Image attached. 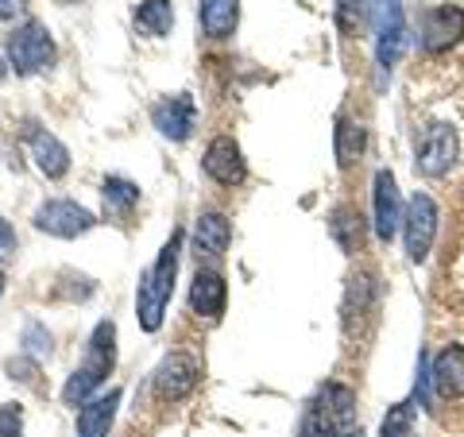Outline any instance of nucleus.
Masks as SVG:
<instances>
[{
  "label": "nucleus",
  "mask_w": 464,
  "mask_h": 437,
  "mask_svg": "<svg viewBox=\"0 0 464 437\" xmlns=\"http://www.w3.org/2000/svg\"><path fill=\"white\" fill-rule=\"evenodd\" d=\"M54 63V39L47 32V24L39 20H24L16 32L8 35V66L16 70L20 78L39 74Z\"/></svg>",
  "instance_id": "4"
},
{
  "label": "nucleus",
  "mask_w": 464,
  "mask_h": 437,
  "mask_svg": "<svg viewBox=\"0 0 464 437\" xmlns=\"http://www.w3.org/2000/svg\"><path fill=\"white\" fill-rule=\"evenodd\" d=\"M372 206H375V237L380 240H395V232L402 228V198H399V182L391 170H375V190H372Z\"/></svg>",
  "instance_id": "11"
},
{
  "label": "nucleus",
  "mask_w": 464,
  "mask_h": 437,
  "mask_svg": "<svg viewBox=\"0 0 464 437\" xmlns=\"http://www.w3.org/2000/svg\"><path fill=\"white\" fill-rule=\"evenodd\" d=\"M232 240V225L225 213H201L194 221V256L198 259H221Z\"/></svg>",
  "instance_id": "16"
},
{
  "label": "nucleus",
  "mask_w": 464,
  "mask_h": 437,
  "mask_svg": "<svg viewBox=\"0 0 464 437\" xmlns=\"http://www.w3.org/2000/svg\"><path fill=\"white\" fill-rule=\"evenodd\" d=\"M24 5H27V0H0V20H12Z\"/></svg>",
  "instance_id": "29"
},
{
  "label": "nucleus",
  "mask_w": 464,
  "mask_h": 437,
  "mask_svg": "<svg viewBox=\"0 0 464 437\" xmlns=\"http://www.w3.org/2000/svg\"><path fill=\"white\" fill-rule=\"evenodd\" d=\"M464 35V12L457 5H438L426 8L422 27H418V47L426 54H441L449 47H457Z\"/></svg>",
  "instance_id": "8"
},
{
  "label": "nucleus",
  "mask_w": 464,
  "mask_h": 437,
  "mask_svg": "<svg viewBox=\"0 0 464 437\" xmlns=\"http://www.w3.org/2000/svg\"><path fill=\"white\" fill-rule=\"evenodd\" d=\"M198 20H201V32L209 39H228L237 32V20H240V0H201Z\"/></svg>",
  "instance_id": "19"
},
{
  "label": "nucleus",
  "mask_w": 464,
  "mask_h": 437,
  "mask_svg": "<svg viewBox=\"0 0 464 437\" xmlns=\"http://www.w3.org/2000/svg\"><path fill=\"white\" fill-rule=\"evenodd\" d=\"M112 364H116V325L112 322H97L90 345H85V360L78 364L74 375H70L66 387H63V403L66 406L90 403L93 391L109 380Z\"/></svg>",
  "instance_id": "3"
},
{
  "label": "nucleus",
  "mask_w": 464,
  "mask_h": 437,
  "mask_svg": "<svg viewBox=\"0 0 464 437\" xmlns=\"http://www.w3.org/2000/svg\"><path fill=\"white\" fill-rule=\"evenodd\" d=\"M151 124L159 128V136H167L174 143L190 140L194 124H198V105L190 93H174V97H163L151 105Z\"/></svg>",
  "instance_id": "10"
},
{
  "label": "nucleus",
  "mask_w": 464,
  "mask_h": 437,
  "mask_svg": "<svg viewBox=\"0 0 464 437\" xmlns=\"http://www.w3.org/2000/svg\"><path fill=\"white\" fill-rule=\"evenodd\" d=\"M298 437H364L356 422V391L344 384H325L306 403Z\"/></svg>",
  "instance_id": "1"
},
{
  "label": "nucleus",
  "mask_w": 464,
  "mask_h": 437,
  "mask_svg": "<svg viewBox=\"0 0 464 437\" xmlns=\"http://www.w3.org/2000/svg\"><path fill=\"white\" fill-rule=\"evenodd\" d=\"M97 225V217L78 206V201H66V198H54V201H43L35 209V228L47 232V237H58V240H74V237H85Z\"/></svg>",
  "instance_id": "6"
},
{
  "label": "nucleus",
  "mask_w": 464,
  "mask_h": 437,
  "mask_svg": "<svg viewBox=\"0 0 464 437\" xmlns=\"http://www.w3.org/2000/svg\"><path fill=\"white\" fill-rule=\"evenodd\" d=\"M132 24H136L140 35L163 39V35H170V27H174V5L170 0H140L136 12H132Z\"/></svg>",
  "instance_id": "20"
},
{
  "label": "nucleus",
  "mask_w": 464,
  "mask_h": 437,
  "mask_svg": "<svg viewBox=\"0 0 464 437\" xmlns=\"http://www.w3.org/2000/svg\"><path fill=\"white\" fill-rule=\"evenodd\" d=\"M116 406H121V391H109V395H97L90 403H82L78 411V437H109Z\"/></svg>",
  "instance_id": "18"
},
{
  "label": "nucleus",
  "mask_w": 464,
  "mask_h": 437,
  "mask_svg": "<svg viewBox=\"0 0 464 437\" xmlns=\"http://www.w3.org/2000/svg\"><path fill=\"white\" fill-rule=\"evenodd\" d=\"M179 252H182V232H170V240L163 244L159 259L140 275L136 317L148 333H155L163 325V314H167V302H170V290H174V275H179Z\"/></svg>",
  "instance_id": "2"
},
{
  "label": "nucleus",
  "mask_w": 464,
  "mask_h": 437,
  "mask_svg": "<svg viewBox=\"0 0 464 437\" xmlns=\"http://www.w3.org/2000/svg\"><path fill=\"white\" fill-rule=\"evenodd\" d=\"M0 295H5V271H0Z\"/></svg>",
  "instance_id": "31"
},
{
  "label": "nucleus",
  "mask_w": 464,
  "mask_h": 437,
  "mask_svg": "<svg viewBox=\"0 0 464 437\" xmlns=\"http://www.w3.org/2000/svg\"><path fill=\"white\" fill-rule=\"evenodd\" d=\"M12 256H16V232H12V225L0 217V264L12 259Z\"/></svg>",
  "instance_id": "28"
},
{
  "label": "nucleus",
  "mask_w": 464,
  "mask_h": 437,
  "mask_svg": "<svg viewBox=\"0 0 464 437\" xmlns=\"http://www.w3.org/2000/svg\"><path fill=\"white\" fill-rule=\"evenodd\" d=\"M438 201H433L430 194H414L411 206H406L402 213V237H406V256L414 259V264H422V259L430 256L433 248V237H438Z\"/></svg>",
  "instance_id": "5"
},
{
  "label": "nucleus",
  "mask_w": 464,
  "mask_h": 437,
  "mask_svg": "<svg viewBox=\"0 0 464 437\" xmlns=\"http://www.w3.org/2000/svg\"><path fill=\"white\" fill-rule=\"evenodd\" d=\"M457 159V132L449 124H426L422 132L414 136V167L426 174V179H438L453 167Z\"/></svg>",
  "instance_id": "7"
},
{
  "label": "nucleus",
  "mask_w": 464,
  "mask_h": 437,
  "mask_svg": "<svg viewBox=\"0 0 464 437\" xmlns=\"http://www.w3.org/2000/svg\"><path fill=\"white\" fill-rule=\"evenodd\" d=\"M198 375H201V364L190 353H170L155 368V395L163 403H179L198 387Z\"/></svg>",
  "instance_id": "9"
},
{
  "label": "nucleus",
  "mask_w": 464,
  "mask_h": 437,
  "mask_svg": "<svg viewBox=\"0 0 464 437\" xmlns=\"http://www.w3.org/2000/svg\"><path fill=\"white\" fill-rule=\"evenodd\" d=\"M225 306H228V286L225 279L217 271H201L194 275V283H190V310L198 317H209V322H217V317L225 314Z\"/></svg>",
  "instance_id": "15"
},
{
  "label": "nucleus",
  "mask_w": 464,
  "mask_h": 437,
  "mask_svg": "<svg viewBox=\"0 0 464 437\" xmlns=\"http://www.w3.org/2000/svg\"><path fill=\"white\" fill-rule=\"evenodd\" d=\"M8 70H12V66H8V58L0 54V82H5V74H8Z\"/></svg>",
  "instance_id": "30"
},
{
  "label": "nucleus",
  "mask_w": 464,
  "mask_h": 437,
  "mask_svg": "<svg viewBox=\"0 0 464 437\" xmlns=\"http://www.w3.org/2000/svg\"><path fill=\"white\" fill-rule=\"evenodd\" d=\"M368 24V0H337V27L344 35H356Z\"/></svg>",
  "instance_id": "24"
},
{
  "label": "nucleus",
  "mask_w": 464,
  "mask_h": 437,
  "mask_svg": "<svg viewBox=\"0 0 464 437\" xmlns=\"http://www.w3.org/2000/svg\"><path fill=\"white\" fill-rule=\"evenodd\" d=\"M360 155H364V128H360L356 121H348V116H341V124H337V163L353 167Z\"/></svg>",
  "instance_id": "23"
},
{
  "label": "nucleus",
  "mask_w": 464,
  "mask_h": 437,
  "mask_svg": "<svg viewBox=\"0 0 464 437\" xmlns=\"http://www.w3.org/2000/svg\"><path fill=\"white\" fill-rule=\"evenodd\" d=\"M430 384L441 399H460L464 395V345H449L433 356Z\"/></svg>",
  "instance_id": "14"
},
{
  "label": "nucleus",
  "mask_w": 464,
  "mask_h": 437,
  "mask_svg": "<svg viewBox=\"0 0 464 437\" xmlns=\"http://www.w3.org/2000/svg\"><path fill=\"white\" fill-rule=\"evenodd\" d=\"M201 167H206L209 179H213V182H221V186H240V182H244V174H248L244 151H240V143L232 140V136H217V140H209L206 155H201Z\"/></svg>",
  "instance_id": "12"
},
{
  "label": "nucleus",
  "mask_w": 464,
  "mask_h": 437,
  "mask_svg": "<svg viewBox=\"0 0 464 437\" xmlns=\"http://www.w3.org/2000/svg\"><path fill=\"white\" fill-rule=\"evenodd\" d=\"M24 348L32 356H47L51 353V333L43 329V325H27V333H24Z\"/></svg>",
  "instance_id": "27"
},
{
  "label": "nucleus",
  "mask_w": 464,
  "mask_h": 437,
  "mask_svg": "<svg viewBox=\"0 0 464 437\" xmlns=\"http://www.w3.org/2000/svg\"><path fill=\"white\" fill-rule=\"evenodd\" d=\"M406 47V20H402V8L399 0H387V12H383V24H380V39H375V58L380 66L391 70L402 58Z\"/></svg>",
  "instance_id": "17"
},
{
  "label": "nucleus",
  "mask_w": 464,
  "mask_h": 437,
  "mask_svg": "<svg viewBox=\"0 0 464 437\" xmlns=\"http://www.w3.org/2000/svg\"><path fill=\"white\" fill-rule=\"evenodd\" d=\"M101 198H105L109 217H128L140 206V186L121 179V174H109V179L101 182Z\"/></svg>",
  "instance_id": "21"
},
{
  "label": "nucleus",
  "mask_w": 464,
  "mask_h": 437,
  "mask_svg": "<svg viewBox=\"0 0 464 437\" xmlns=\"http://www.w3.org/2000/svg\"><path fill=\"white\" fill-rule=\"evenodd\" d=\"M24 140H27V151H32L35 167L47 174V179H63V174L70 170V151H66V143L58 140V136H51L47 128L24 124Z\"/></svg>",
  "instance_id": "13"
},
{
  "label": "nucleus",
  "mask_w": 464,
  "mask_h": 437,
  "mask_svg": "<svg viewBox=\"0 0 464 437\" xmlns=\"http://www.w3.org/2000/svg\"><path fill=\"white\" fill-rule=\"evenodd\" d=\"M329 232H333V240H337V244L344 248V252H356V248H360V240H364V217H360L356 209L341 206L337 213H333Z\"/></svg>",
  "instance_id": "22"
},
{
  "label": "nucleus",
  "mask_w": 464,
  "mask_h": 437,
  "mask_svg": "<svg viewBox=\"0 0 464 437\" xmlns=\"http://www.w3.org/2000/svg\"><path fill=\"white\" fill-rule=\"evenodd\" d=\"M24 430V411L16 403H5L0 406V437H20Z\"/></svg>",
  "instance_id": "26"
},
{
  "label": "nucleus",
  "mask_w": 464,
  "mask_h": 437,
  "mask_svg": "<svg viewBox=\"0 0 464 437\" xmlns=\"http://www.w3.org/2000/svg\"><path fill=\"white\" fill-rule=\"evenodd\" d=\"M411 422H414V403H395L383 414V437H411Z\"/></svg>",
  "instance_id": "25"
}]
</instances>
